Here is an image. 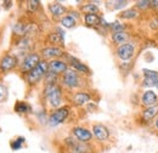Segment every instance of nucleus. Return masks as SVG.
<instances>
[{"instance_id":"nucleus-1","label":"nucleus","mask_w":158,"mask_h":153,"mask_svg":"<svg viewBox=\"0 0 158 153\" xmlns=\"http://www.w3.org/2000/svg\"><path fill=\"white\" fill-rule=\"evenodd\" d=\"M44 95L52 108H57L62 102V90L57 84L46 85L44 89Z\"/></svg>"},{"instance_id":"nucleus-2","label":"nucleus","mask_w":158,"mask_h":153,"mask_svg":"<svg viewBox=\"0 0 158 153\" xmlns=\"http://www.w3.org/2000/svg\"><path fill=\"white\" fill-rule=\"evenodd\" d=\"M49 72V67H48V62L46 61H40L37 67H34L29 73H27L26 79L29 84H37L40 80L46 76V73Z\"/></svg>"},{"instance_id":"nucleus-3","label":"nucleus","mask_w":158,"mask_h":153,"mask_svg":"<svg viewBox=\"0 0 158 153\" xmlns=\"http://www.w3.org/2000/svg\"><path fill=\"white\" fill-rule=\"evenodd\" d=\"M62 83L64 86L69 89H74L80 86V76L74 69H67L62 74Z\"/></svg>"},{"instance_id":"nucleus-4","label":"nucleus","mask_w":158,"mask_h":153,"mask_svg":"<svg viewBox=\"0 0 158 153\" xmlns=\"http://www.w3.org/2000/svg\"><path fill=\"white\" fill-rule=\"evenodd\" d=\"M40 61V56L38 54H29L23 58V61L21 62V72L22 73H29L34 67L38 66Z\"/></svg>"},{"instance_id":"nucleus-5","label":"nucleus","mask_w":158,"mask_h":153,"mask_svg":"<svg viewBox=\"0 0 158 153\" xmlns=\"http://www.w3.org/2000/svg\"><path fill=\"white\" fill-rule=\"evenodd\" d=\"M69 114V108L68 107H61V108H57L56 111L52 112V114L49 117V124L51 126H56V125H60L61 123H63Z\"/></svg>"},{"instance_id":"nucleus-6","label":"nucleus","mask_w":158,"mask_h":153,"mask_svg":"<svg viewBox=\"0 0 158 153\" xmlns=\"http://www.w3.org/2000/svg\"><path fill=\"white\" fill-rule=\"evenodd\" d=\"M135 54V46L130 43H125L123 45H119L117 49V56L122 61H128L134 56Z\"/></svg>"},{"instance_id":"nucleus-7","label":"nucleus","mask_w":158,"mask_h":153,"mask_svg":"<svg viewBox=\"0 0 158 153\" xmlns=\"http://www.w3.org/2000/svg\"><path fill=\"white\" fill-rule=\"evenodd\" d=\"M17 64H19L17 57L14 56V55L7 54L0 60V71L1 72H10L14 68H16Z\"/></svg>"},{"instance_id":"nucleus-8","label":"nucleus","mask_w":158,"mask_h":153,"mask_svg":"<svg viewBox=\"0 0 158 153\" xmlns=\"http://www.w3.org/2000/svg\"><path fill=\"white\" fill-rule=\"evenodd\" d=\"M66 143L68 145L69 152L71 153H88L89 152V146L84 142H79L78 140L76 141L74 139H66Z\"/></svg>"},{"instance_id":"nucleus-9","label":"nucleus","mask_w":158,"mask_h":153,"mask_svg":"<svg viewBox=\"0 0 158 153\" xmlns=\"http://www.w3.org/2000/svg\"><path fill=\"white\" fill-rule=\"evenodd\" d=\"M48 67H49V72L57 74V76L63 74L67 71V63L61 60H52V61L48 62Z\"/></svg>"},{"instance_id":"nucleus-10","label":"nucleus","mask_w":158,"mask_h":153,"mask_svg":"<svg viewBox=\"0 0 158 153\" xmlns=\"http://www.w3.org/2000/svg\"><path fill=\"white\" fill-rule=\"evenodd\" d=\"M93 135L98 139V141L103 142L110 139V131L108 129L102 124H95L93 125Z\"/></svg>"},{"instance_id":"nucleus-11","label":"nucleus","mask_w":158,"mask_h":153,"mask_svg":"<svg viewBox=\"0 0 158 153\" xmlns=\"http://www.w3.org/2000/svg\"><path fill=\"white\" fill-rule=\"evenodd\" d=\"M73 135H74V137L78 140L79 142H84V143L90 142L91 139H93V134H91L88 129L81 128V126L74 128V129H73Z\"/></svg>"},{"instance_id":"nucleus-12","label":"nucleus","mask_w":158,"mask_h":153,"mask_svg":"<svg viewBox=\"0 0 158 153\" xmlns=\"http://www.w3.org/2000/svg\"><path fill=\"white\" fill-rule=\"evenodd\" d=\"M63 50L59 46H48L41 50V55L44 58H56L63 56Z\"/></svg>"},{"instance_id":"nucleus-13","label":"nucleus","mask_w":158,"mask_h":153,"mask_svg":"<svg viewBox=\"0 0 158 153\" xmlns=\"http://www.w3.org/2000/svg\"><path fill=\"white\" fill-rule=\"evenodd\" d=\"M158 101V96L155 91L152 90H147L143 93V95L141 96V103L146 107H150V106H155Z\"/></svg>"},{"instance_id":"nucleus-14","label":"nucleus","mask_w":158,"mask_h":153,"mask_svg":"<svg viewBox=\"0 0 158 153\" xmlns=\"http://www.w3.org/2000/svg\"><path fill=\"white\" fill-rule=\"evenodd\" d=\"M143 85L145 86H156V84L158 83V73L151 69H143Z\"/></svg>"},{"instance_id":"nucleus-15","label":"nucleus","mask_w":158,"mask_h":153,"mask_svg":"<svg viewBox=\"0 0 158 153\" xmlns=\"http://www.w3.org/2000/svg\"><path fill=\"white\" fill-rule=\"evenodd\" d=\"M49 10H50V12H51V15L54 17H61L67 11V9L62 4H60V2H51L49 5Z\"/></svg>"},{"instance_id":"nucleus-16","label":"nucleus","mask_w":158,"mask_h":153,"mask_svg":"<svg viewBox=\"0 0 158 153\" xmlns=\"http://www.w3.org/2000/svg\"><path fill=\"white\" fill-rule=\"evenodd\" d=\"M69 60H71V66L73 69H76V72H81V73H85V74H90V69L88 66H85L84 63H81L79 60L74 57H71L69 56Z\"/></svg>"},{"instance_id":"nucleus-17","label":"nucleus","mask_w":158,"mask_h":153,"mask_svg":"<svg viewBox=\"0 0 158 153\" xmlns=\"http://www.w3.org/2000/svg\"><path fill=\"white\" fill-rule=\"evenodd\" d=\"M158 114V106H150V107H146V110H143L142 112V119L146 120V122H150L152 120L156 115Z\"/></svg>"},{"instance_id":"nucleus-18","label":"nucleus","mask_w":158,"mask_h":153,"mask_svg":"<svg viewBox=\"0 0 158 153\" xmlns=\"http://www.w3.org/2000/svg\"><path fill=\"white\" fill-rule=\"evenodd\" d=\"M90 100H91V96L89 95L88 93H83V91L77 93L76 95L73 96V102H74L77 106H83V105L88 103Z\"/></svg>"},{"instance_id":"nucleus-19","label":"nucleus","mask_w":158,"mask_h":153,"mask_svg":"<svg viewBox=\"0 0 158 153\" xmlns=\"http://www.w3.org/2000/svg\"><path fill=\"white\" fill-rule=\"evenodd\" d=\"M128 39H129V35H128V33H125V32H117V33H113V34H112V40H113V43H116V44H118V45L125 44Z\"/></svg>"},{"instance_id":"nucleus-20","label":"nucleus","mask_w":158,"mask_h":153,"mask_svg":"<svg viewBox=\"0 0 158 153\" xmlns=\"http://www.w3.org/2000/svg\"><path fill=\"white\" fill-rule=\"evenodd\" d=\"M84 21L89 27H98L101 24V17L98 15H85Z\"/></svg>"},{"instance_id":"nucleus-21","label":"nucleus","mask_w":158,"mask_h":153,"mask_svg":"<svg viewBox=\"0 0 158 153\" xmlns=\"http://www.w3.org/2000/svg\"><path fill=\"white\" fill-rule=\"evenodd\" d=\"M48 40L54 44V45H63V32H59V33H51L49 37H48Z\"/></svg>"},{"instance_id":"nucleus-22","label":"nucleus","mask_w":158,"mask_h":153,"mask_svg":"<svg viewBox=\"0 0 158 153\" xmlns=\"http://www.w3.org/2000/svg\"><path fill=\"white\" fill-rule=\"evenodd\" d=\"M76 23H77V21L72 15H67V16H63L61 19V24L66 28H73L76 26Z\"/></svg>"},{"instance_id":"nucleus-23","label":"nucleus","mask_w":158,"mask_h":153,"mask_svg":"<svg viewBox=\"0 0 158 153\" xmlns=\"http://www.w3.org/2000/svg\"><path fill=\"white\" fill-rule=\"evenodd\" d=\"M81 11L85 14V15H96L99 12V7L95 5V4H86L84 6H81Z\"/></svg>"},{"instance_id":"nucleus-24","label":"nucleus","mask_w":158,"mask_h":153,"mask_svg":"<svg viewBox=\"0 0 158 153\" xmlns=\"http://www.w3.org/2000/svg\"><path fill=\"white\" fill-rule=\"evenodd\" d=\"M15 111L17 113H27L31 111V106L26 102H22V101H19L16 105H15Z\"/></svg>"},{"instance_id":"nucleus-25","label":"nucleus","mask_w":158,"mask_h":153,"mask_svg":"<svg viewBox=\"0 0 158 153\" xmlns=\"http://www.w3.org/2000/svg\"><path fill=\"white\" fill-rule=\"evenodd\" d=\"M138 16V11L135 9H129V10H125L120 14V17L122 19H135Z\"/></svg>"},{"instance_id":"nucleus-26","label":"nucleus","mask_w":158,"mask_h":153,"mask_svg":"<svg viewBox=\"0 0 158 153\" xmlns=\"http://www.w3.org/2000/svg\"><path fill=\"white\" fill-rule=\"evenodd\" d=\"M24 143V137H17L16 140H14V141H11V148L14 150V151H17V150H21V147H22V145Z\"/></svg>"},{"instance_id":"nucleus-27","label":"nucleus","mask_w":158,"mask_h":153,"mask_svg":"<svg viewBox=\"0 0 158 153\" xmlns=\"http://www.w3.org/2000/svg\"><path fill=\"white\" fill-rule=\"evenodd\" d=\"M40 2L38 0H29V1H27V9H28V11H31V12H34V11H37V9L39 7Z\"/></svg>"},{"instance_id":"nucleus-28","label":"nucleus","mask_w":158,"mask_h":153,"mask_svg":"<svg viewBox=\"0 0 158 153\" xmlns=\"http://www.w3.org/2000/svg\"><path fill=\"white\" fill-rule=\"evenodd\" d=\"M56 80H57V74H54V73H51V72H48V73H46V76H45L46 85L56 84Z\"/></svg>"},{"instance_id":"nucleus-29","label":"nucleus","mask_w":158,"mask_h":153,"mask_svg":"<svg viewBox=\"0 0 158 153\" xmlns=\"http://www.w3.org/2000/svg\"><path fill=\"white\" fill-rule=\"evenodd\" d=\"M110 27H111V29L113 31V33H117V32H124V26L122 24V23H119V22H113V23H111L110 24Z\"/></svg>"},{"instance_id":"nucleus-30","label":"nucleus","mask_w":158,"mask_h":153,"mask_svg":"<svg viewBox=\"0 0 158 153\" xmlns=\"http://www.w3.org/2000/svg\"><path fill=\"white\" fill-rule=\"evenodd\" d=\"M6 98H7V89H6V86L0 84V103L5 102Z\"/></svg>"},{"instance_id":"nucleus-31","label":"nucleus","mask_w":158,"mask_h":153,"mask_svg":"<svg viewBox=\"0 0 158 153\" xmlns=\"http://www.w3.org/2000/svg\"><path fill=\"white\" fill-rule=\"evenodd\" d=\"M136 7L141 9V10L147 9V7H150V1L148 0H140V1L136 2Z\"/></svg>"},{"instance_id":"nucleus-32","label":"nucleus","mask_w":158,"mask_h":153,"mask_svg":"<svg viewBox=\"0 0 158 153\" xmlns=\"http://www.w3.org/2000/svg\"><path fill=\"white\" fill-rule=\"evenodd\" d=\"M114 4H116L114 5V9H122V7H124L128 4V1H116Z\"/></svg>"},{"instance_id":"nucleus-33","label":"nucleus","mask_w":158,"mask_h":153,"mask_svg":"<svg viewBox=\"0 0 158 153\" xmlns=\"http://www.w3.org/2000/svg\"><path fill=\"white\" fill-rule=\"evenodd\" d=\"M150 26H151V28H152V29H157L158 28V17H155V19H152Z\"/></svg>"},{"instance_id":"nucleus-34","label":"nucleus","mask_w":158,"mask_h":153,"mask_svg":"<svg viewBox=\"0 0 158 153\" xmlns=\"http://www.w3.org/2000/svg\"><path fill=\"white\" fill-rule=\"evenodd\" d=\"M150 6H151V7H155V9H158V0L150 1Z\"/></svg>"},{"instance_id":"nucleus-35","label":"nucleus","mask_w":158,"mask_h":153,"mask_svg":"<svg viewBox=\"0 0 158 153\" xmlns=\"http://www.w3.org/2000/svg\"><path fill=\"white\" fill-rule=\"evenodd\" d=\"M155 125H156V128L158 129V118L156 119V123H155Z\"/></svg>"},{"instance_id":"nucleus-36","label":"nucleus","mask_w":158,"mask_h":153,"mask_svg":"<svg viewBox=\"0 0 158 153\" xmlns=\"http://www.w3.org/2000/svg\"><path fill=\"white\" fill-rule=\"evenodd\" d=\"M156 88H157V89H158V83H157V84H156Z\"/></svg>"}]
</instances>
